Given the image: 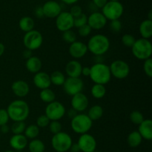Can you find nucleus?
I'll list each match as a JSON object with an SVG mask.
<instances>
[{"label": "nucleus", "mask_w": 152, "mask_h": 152, "mask_svg": "<svg viewBox=\"0 0 152 152\" xmlns=\"http://www.w3.org/2000/svg\"><path fill=\"white\" fill-rule=\"evenodd\" d=\"M6 110L10 120L13 122H25L30 114L29 105L22 99L12 101Z\"/></svg>", "instance_id": "nucleus-1"}, {"label": "nucleus", "mask_w": 152, "mask_h": 152, "mask_svg": "<svg viewBox=\"0 0 152 152\" xmlns=\"http://www.w3.org/2000/svg\"><path fill=\"white\" fill-rule=\"evenodd\" d=\"M88 50L96 56H101L108 51L111 46L110 40L103 34H95L89 39L86 45Z\"/></svg>", "instance_id": "nucleus-2"}, {"label": "nucleus", "mask_w": 152, "mask_h": 152, "mask_svg": "<svg viewBox=\"0 0 152 152\" xmlns=\"http://www.w3.org/2000/svg\"><path fill=\"white\" fill-rule=\"evenodd\" d=\"M94 84L105 86L111 79V74L108 65L103 62H96L91 67V74L89 76Z\"/></svg>", "instance_id": "nucleus-3"}, {"label": "nucleus", "mask_w": 152, "mask_h": 152, "mask_svg": "<svg viewBox=\"0 0 152 152\" xmlns=\"http://www.w3.org/2000/svg\"><path fill=\"white\" fill-rule=\"evenodd\" d=\"M132 54L139 60L145 61L151 58L152 55V44L149 39L140 38L136 39L132 47Z\"/></svg>", "instance_id": "nucleus-4"}, {"label": "nucleus", "mask_w": 152, "mask_h": 152, "mask_svg": "<svg viewBox=\"0 0 152 152\" xmlns=\"http://www.w3.org/2000/svg\"><path fill=\"white\" fill-rule=\"evenodd\" d=\"M93 126V122L91 121L88 116L86 114H77L74 117L71 119V127L73 132L78 134H84L88 133Z\"/></svg>", "instance_id": "nucleus-5"}, {"label": "nucleus", "mask_w": 152, "mask_h": 152, "mask_svg": "<svg viewBox=\"0 0 152 152\" xmlns=\"http://www.w3.org/2000/svg\"><path fill=\"white\" fill-rule=\"evenodd\" d=\"M73 144L71 135L64 132L53 134L51 138V145L56 152H67Z\"/></svg>", "instance_id": "nucleus-6"}, {"label": "nucleus", "mask_w": 152, "mask_h": 152, "mask_svg": "<svg viewBox=\"0 0 152 152\" xmlns=\"http://www.w3.org/2000/svg\"><path fill=\"white\" fill-rule=\"evenodd\" d=\"M124 12V7L120 1H108L102 8L101 13L107 20L112 21L120 19Z\"/></svg>", "instance_id": "nucleus-7"}, {"label": "nucleus", "mask_w": 152, "mask_h": 152, "mask_svg": "<svg viewBox=\"0 0 152 152\" xmlns=\"http://www.w3.org/2000/svg\"><path fill=\"white\" fill-rule=\"evenodd\" d=\"M43 43V37L37 30H32L25 33L23 37V44L25 48L31 50H38Z\"/></svg>", "instance_id": "nucleus-8"}, {"label": "nucleus", "mask_w": 152, "mask_h": 152, "mask_svg": "<svg viewBox=\"0 0 152 152\" xmlns=\"http://www.w3.org/2000/svg\"><path fill=\"white\" fill-rule=\"evenodd\" d=\"M109 68L111 77H114L117 80H124L127 78L131 71L129 64L121 59L113 61L109 65Z\"/></svg>", "instance_id": "nucleus-9"}, {"label": "nucleus", "mask_w": 152, "mask_h": 152, "mask_svg": "<svg viewBox=\"0 0 152 152\" xmlns=\"http://www.w3.org/2000/svg\"><path fill=\"white\" fill-rule=\"evenodd\" d=\"M66 114V109L62 103L58 101H53L48 104L45 111V114L50 121H59Z\"/></svg>", "instance_id": "nucleus-10"}, {"label": "nucleus", "mask_w": 152, "mask_h": 152, "mask_svg": "<svg viewBox=\"0 0 152 152\" xmlns=\"http://www.w3.org/2000/svg\"><path fill=\"white\" fill-rule=\"evenodd\" d=\"M63 90L68 96H73L74 95L81 93L84 88V83L80 77H68L65 79L63 84Z\"/></svg>", "instance_id": "nucleus-11"}, {"label": "nucleus", "mask_w": 152, "mask_h": 152, "mask_svg": "<svg viewBox=\"0 0 152 152\" xmlns=\"http://www.w3.org/2000/svg\"><path fill=\"white\" fill-rule=\"evenodd\" d=\"M56 27L61 32L72 30L74 28V17L69 11H62L56 18Z\"/></svg>", "instance_id": "nucleus-12"}, {"label": "nucleus", "mask_w": 152, "mask_h": 152, "mask_svg": "<svg viewBox=\"0 0 152 152\" xmlns=\"http://www.w3.org/2000/svg\"><path fill=\"white\" fill-rule=\"evenodd\" d=\"M77 143L82 152H94L97 145L94 137L88 133L80 135Z\"/></svg>", "instance_id": "nucleus-13"}, {"label": "nucleus", "mask_w": 152, "mask_h": 152, "mask_svg": "<svg viewBox=\"0 0 152 152\" xmlns=\"http://www.w3.org/2000/svg\"><path fill=\"white\" fill-rule=\"evenodd\" d=\"M107 19L101 12H94L88 16V25L92 30L99 31L105 28L107 24Z\"/></svg>", "instance_id": "nucleus-14"}, {"label": "nucleus", "mask_w": 152, "mask_h": 152, "mask_svg": "<svg viewBox=\"0 0 152 152\" xmlns=\"http://www.w3.org/2000/svg\"><path fill=\"white\" fill-rule=\"evenodd\" d=\"M88 98L86 94L81 92L71 96V108L77 112H83L88 107Z\"/></svg>", "instance_id": "nucleus-15"}, {"label": "nucleus", "mask_w": 152, "mask_h": 152, "mask_svg": "<svg viewBox=\"0 0 152 152\" xmlns=\"http://www.w3.org/2000/svg\"><path fill=\"white\" fill-rule=\"evenodd\" d=\"M42 8L44 16L50 19H56L59 13L62 11L60 4L57 1L53 0H50L45 3L42 6Z\"/></svg>", "instance_id": "nucleus-16"}, {"label": "nucleus", "mask_w": 152, "mask_h": 152, "mask_svg": "<svg viewBox=\"0 0 152 152\" xmlns=\"http://www.w3.org/2000/svg\"><path fill=\"white\" fill-rule=\"evenodd\" d=\"M88 48L86 44L80 41H75L70 45L68 52L71 57L74 59H81L88 53Z\"/></svg>", "instance_id": "nucleus-17"}, {"label": "nucleus", "mask_w": 152, "mask_h": 152, "mask_svg": "<svg viewBox=\"0 0 152 152\" xmlns=\"http://www.w3.org/2000/svg\"><path fill=\"white\" fill-rule=\"evenodd\" d=\"M33 82L36 87L40 90L49 88L51 86L50 75L44 71H39L34 74Z\"/></svg>", "instance_id": "nucleus-18"}, {"label": "nucleus", "mask_w": 152, "mask_h": 152, "mask_svg": "<svg viewBox=\"0 0 152 152\" xmlns=\"http://www.w3.org/2000/svg\"><path fill=\"white\" fill-rule=\"evenodd\" d=\"M11 90L16 96L20 98L28 96L30 92V86L25 80H19L14 81L11 85Z\"/></svg>", "instance_id": "nucleus-19"}, {"label": "nucleus", "mask_w": 152, "mask_h": 152, "mask_svg": "<svg viewBox=\"0 0 152 152\" xmlns=\"http://www.w3.org/2000/svg\"><path fill=\"white\" fill-rule=\"evenodd\" d=\"M9 144L13 150L21 151L28 146V140L22 134H13L9 140Z\"/></svg>", "instance_id": "nucleus-20"}, {"label": "nucleus", "mask_w": 152, "mask_h": 152, "mask_svg": "<svg viewBox=\"0 0 152 152\" xmlns=\"http://www.w3.org/2000/svg\"><path fill=\"white\" fill-rule=\"evenodd\" d=\"M82 68H83L82 64L79 61L74 59V60L69 61L67 63L65 66V72L68 77L77 78V77H81Z\"/></svg>", "instance_id": "nucleus-21"}, {"label": "nucleus", "mask_w": 152, "mask_h": 152, "mask_svg": "<svg viewBox=\"0 0 152 152\" xmlns=\"http://www.w3.org/2000/svg\"><path fill=\"white\" fill-rule=\"evenodd\" d=\"M138 132L142 139L146 140H152V120L150 119L144 120L138 127Z\"/></svg>", "instance_id": "nucleus-22"}, {"label": "nucleus", "mask_w": 152, "mask_h": 152, "mask_svg": "<svg viewBox=\"0 0 152 152\" xmlns=\"http://www.w3.org/2000/svg\"><path fill=\"white\" fill-rule=\"evenodd\" d=\"M25 67L30 73L35 74L41 71L42 63L41 59L38 56H32L31 58L26 59Z\"/></svg>", "instance_id": "nucleus-23"}, {"label": "nucleus", "mask_w": 152, "mask_h": 152, "mask_svg": "<svg viewBox=\"0 0 152 152\" xmlns=\"http://www.w3.org/2000/svg\"><path fill=\"white\" fill-rule=\"evenodd\" d=\"M140 34L143 39H149L152 37V21L149 19L143 20L140 25Z\"/></svg>", "instance_id": "nucleus-24"}, {"label": "nucleus", "mask_w": 152, "mask_h": 152, "mask_svg": "<svg viewBox=\"0 0 152 152\" xmlns=\"http://www.w3.org/2000/svg\"><path fill=\"white\" fill-rule=\"evenodd\" d=\"M19 27L23 32L27 33L34 29L35 22L31 16H23L19 21Z\"/></svg>", "instance_id": "nucleus-25"}, {"label": "nucleus", "mask_w": 152, "mask_h": 152, "mask_svg": "<svg viewBox=\"0 0 152 152\" xmlns=\"http://www.w3.org/2000/svg\"><path fill=\"white\" fill-rule=\"evenodd\" d=\"M104 110L102 107L99 105H94L89 108L87 115L91 120V121L94 122L102 118Z\"/></svg>", "instance_id": "nucleus-26"}, {"label": "nucleus", "mask_w": 152, "mask_h": 152, "mask_svg": "<svg viewBox=\"0 0 152 152\" xmlns=\"http://www.w3.org/2000/svg\"><path fill=\"white\" fill-rule=\"evenodd\" d=\"M142 138L137 131L132 132L127 137V142L132 148H137L142 143Z\"/></svg>", "instance_id": "nucleus-27"}, {"label": "nucleus", "mask_w": 152, "mask_h": 152, "mask_svg": "<svg viewBox=\"0 0 152 152\" xmlns=\"http://www.w3.org/2000/svg\"><path fill=\"white\" fill-rule=\"evenodd\" d=\"M39 97L43 102L47 104L56 101V94L54 91L51 90L50 88L41 90L39 93Z\"/></svg>", "instance_id": "nucleus-28"}, {"label": "nucleus", "mask_w": 152, "mask_h": 152, "mask_svg": "<svg viewBox=\"0 0 152 152\" xmlns=\"http://www.w3.org/2000/svg\"><path fill=\"white\" fill-rule=\"evenodd\" d=\"M29 152H44L45 151V145L42 140L39 139L31 140L28 144Z\"/></svg>", "instance_id": "nucleus-29"}, {"label": "nucleus", "mask_w": 152, "mask_h": 152, "mask_svg": "<svg viewBox=\"0 0 152 152\" xmlns=\"http://www.w3.org/2000/svg\"><path fill=\"white\" fill-rule=\"evenodd\" d=\"M50 79L51 84L56 86H63L66 78H65V74L62 71H54L50 75Z\"/></svg>", "instance_id": "nucleus-30"}, {"label": "nucleus", "mask_w": 152, "mask_h": 152, "mask_svg": "<svg viewBox=\"0 0 152 152\" xmlns=\"http://www.w3.org/2000/svg\"><path fill=\"white\" fill-rule=\"evenodd\" d=\"M91 94L95 99H102L105 96V94H106L105 86L104 85L94 84L91 89Z\"/></svg>", "instance_id": "nucleus-31"}, {"label": "nucleus", "mask_w": 152, "mask_h": 152, "mask_svg": "<svg viewBox=\"0 0 152 152\" xmlns=\"http://www.w3.org/2000/svg\"><path fill=\"white\" fill-rule=\"evenodd\" d=\"M39 128L36 124H31L26 126V129H25L23 134L26 137V138L28 140H34L37 139V137L39 134Z\"/></svg>", "instance_id": "nucleus-32"}, {"label": "nucleus", "mask_w": 152, "mask_h": 152, "mask_svg": "<svg viewBox=\"0 0 152 152\" xmlns=\"http://www.w3.org/2000/svg\"><path fill=\"white\" fill-rule=\"evenodd\" d=\"M25 129L26 125L25 122H13L10 127V130L13 134H24Z\"/></svg>", "instance_id": "nucleus-33"}, {"label": "nucleus", "mask_w": 152, "mask_h": 152, "mask_svg": "<svg viewBox=\"0 0 152 152\" xmlns=\"http://www.w3.org/2000/svg\"><path fill=\"white\" fill-rule=\"evenodd\" d=\"M129 118H130L131 122L133 124L137 125V126H139L145 120L143 117V114L140 111H137V110L133 111L131 113L130 116H129Z\"/></svg>", "instance_id": "nucleus-34"}, {"label": "nucleus", "mask_w": 152, "mask_h": 152, "mask_svg": "<svg viewBox=\"0 0 152 152\" xmlns=\"http://www.w3.org/2000/svg\"><path fill=\"white\" fill-rule=\"evenodd\" d=\"M62 39L68 44H72L75 41H77V34L72 30L66 31L62 32Z\"/></svg>", "instance_id": "nucleus-35"}, {"label": "nucleus", "mask_w": 152, "mask_h": 152, "mask_svg": "<svg viewBox=\"0 0 152 152\" xmlns=\"http://www.w3.org/2000/svg\"><path fill=\"white\" fill-rule=\"evenodd\" d=\"M88 23V16L85 13H82L77 17L74 18V27L79 28Z\"/></svg>", "instance_id": "nucleus-36"}, {"label": "nucleus", "mask_w": 152, "mask_h": 152, "mask_svg": "<svg viewBox=\"0 0 152 152\" xmlns=\"http://www.w3.org/2000/svg\"><path fill=\"white\" fill-rule=\"evenodd\" d=\"M135 41H136V39L132 34H126L122 37V42L124 45L126 47L130 48H132V47L133 46V45L134 44Z\"/></svg>", "instance_id": "nucleus-37"}, {"label": "nucleus", "mask_w": 152, "mask_h": 152, "mask_svg": "<svg viewBox=\"0 0 152 152\" xmlns=\"http://www.w3.org/2000/svg\"><path fill=\"white\" fill-rule=\"evenodd\" d=\"M48 127L50 133H52L53 134H56L62 132V123L59 121H50Z\"/></svg>", "instance_id": "nucleus-38"}, {"label": "nucleus", "mask_w": 152, "mask_h": 152, "mask_svg": "<svg viewBox=\"0 0 152 152\" xmlns=\"http://www.w3.org/2000/svg\"><path fill=\"white\" fill-rule=\"evenodd\" d=\"M50 120L48 118L47 116L45 114H42L37 117V121H36V125L38 126L39 128H45L48 127L50 124Z\"/></svg>", "instance_id": "nucleus-39"}, {"label": "nucleus", "mask_w": 152, "mask_h": 152, "mask_svg": "<svg viewBox=\"0 0 152 152\" xmlns=\"http://www.w3.org/2000/svg\"><path fill=\"white\" fill-rule=\"evenodd\" d=\"M122 28H123V25H122V22L120 19L110 21L109 28L112 32L119 33L121 31Z\"/></svg>", "instance_id": "nucleus-40"}, {"label": "nucleus", "mask_w": 152, "mask_h": 152, "mask_svg": "<svg viewBox=\"0 0 152 152\" xmlns=\"http://www.w3.org/2000/svg\"><path fill=\"white\" fill-rule=\"evenodd\" d=\"M143 71L147 77H152V59L151 58L144 61Z\"/></svg>", "instance_id": "nucleus-41"}, {"label": "nucleus", "mask_w": 152, "mask_h": 152, "mask_svg": "<svg viewBox=\"0 0 152 152\" xmlns=\"http://www.w3.org/2000/svg\"><path fill=\"white\" fill-rule=\"evenodd\" d=\"M92 29L88 24L78 28V34L81 37H87L91 34Z\"/></svg>", "instance_id": "nucleus-42"}, {"label": "nucleus", "mask_w": 152, "mask_h": 152, "mask_svg": "<svg viewBox=\"0 0 152 152\" xmlns=\"http://www.w3.org/2000/svg\"><path fill=\"white\" fill-rule=\"evenodd\" d=\"M9 120H10V118H9L7 110L4 108L0 109V126L7 125Z\"/></svg>", "instance_id": "nucleus-43"}, {"label": "nucleus", "mask_w": 152, "mask_h": 152, "mask_svg": "<svg viewBox=\"0 0 152 152\" xmlns=\"http://www.w3.org/2000/svg\"><path fill=\"white\" fill-rule=\"evenodd\" d=\"M69 13H71V15L74 18L77 17V16H79L80 15H81L83 13V9H82V7L80 5L74 4L71 7V10H70Z\"/></svg>", "instance_id": "nucleus-44"}, {"label": "nucleus", "mask_w": 152, "mask_h": 152, "mask_svg": "<svg viewBox=\"0 0 152 152\" xmlns=\"http://www.w3.org/2000/svg\"><path fill=\"white\" fill-rule=\"evenodd\" d=\"M108 0H92V3L96 6L97 8L102 9L105 5Z\"/></svg>", "instance_id": "nucleus-45"}, {"label": "nucleus", "mask_w": 152, "mask_h": 152, "mask_svg": "<svg viewBox=\"0 0 152 152\" xmlns=\"http://www.w3.org/2000/svg\"><path fill=\"white\" fill-rule=\"evenodd\" d=\"M34 14H35V16L37 18H39V19L44 17V13H43V10L42 7H37L35 9V10H34Z\"/></svg>", "instance_id": "nucleus-46"}, {"label": "nucleus", "mask_w": 152, "mask_h": 152, "mask_svg": "<svg viewBox=\"0 0 152 152\" xmlns=\"http://www.w3.org/2000/svg\"><path fill=\"white\" fill-rule=\"evenodd\" d=\"M91 74V68L90 67H83L82 68V74L81 75L84 77H89Z\"/></svg>", "instance_id": "nucleus-47"}, {"label": "nucleus", "mask_w": 152, "mask_h": 152, "mask_svg": "<svg viewBox=\"0 0 152 152\" xmlns=\"http://www.w3.org/2000/svg\"><path fill=\"white\" fill-rule=\"evenodd\" d=\"M22 55H23V57L26 59H29V58H31V56H33L32 51L28 50V49H25V50L23 51V53H22Z\"/></svg>", "instance_id": "nucleus-48"}, {"label": "nucleus", "mask_w": 152, "mask_h": 152, "mask_svg": "<svg viewBox=\"0 0 152 152\" xmlns=\"http://www.w3.org/2000/svg\"><path fill=\"white\" fill-rule=\"evenodd\" d=\"M10 129L8 126L7 125H4L2 126H0V132H1L2 134H7L10 132Z\"/></svg>", "instance_id": "nucleus-49"}, {"label": "nucleus", "mask_w": 152, "mask_h": 152, "mask_svg": "<svg viewBox=\"0 0 152 152\" xmlns=\"http://www.w3.org/2000/svg\"><path fill=\"white\" fill-rule=\"evenodd\" d=\"M70 151L71 152H80V148H79L77 143H75V144L73 143L72 145H71V148H70Z\"/></svg>", "instance_id": "nucleus-50"}, {"label": "nucleus", "mask_w": 152, "mask_h": 152, "mask_svg": "<svg viewBox=\"0 0 152 152\" xmlns=\"http://www.w3.org/2000/svg\"><path fill=\"white\" fill-rule=\"evenodd\" d=\"M61 1L63 3H65V4H68V5H74L79 0H61Z\"/></svg>", "instance_id": "nucleus-51"}, {"label": "nucleus", "mask_w": 152, "mask_h": 152, "mask_svg": "<svg viewBox=\"0 0 152 152\" xmlns=\"http://www.w3.org/2000/svg\"><path fill=\"white\" fill-rule=\"evenodd\" d=\"M68 117H69L71 119H72L73 117H74L76 115H77V111H74V109H72V108H71V109L68 112Z\"/></svg>", "instance_id": "nucleus-52"}, {"label": "nucleus", "mask_w": 152, "mask_h": 152, "mask_svg": "<svg viewBox=\"0 0 152 152\" xmlns=\"http://www.w3.org/2000/svg\"><path fill=\"white\" fill-rule=\"evenodd\" d=\"M4 50H5V47H4V44L1 42H0V57L4 54Z\"/></svg>", "instance_id": "nucleus-53"}, {"label": "nucleus", "mask_w": 152, "mask_h": 152, "mask_svg": "<svg viewBox=\"0 0 152 152\" xmlns=\"http://www.w3.org/2000/svg\"><path fill=\"white\" fill-rule=\"evenodd\" d=\"M148 18L147 19H149V20H151L152 21V10H151L149 11V13H148Z\"/></svg>", "instance_id": "nucleus-54"}, {"label": "nucleus", "mask_w": 152, "mask_h": 152, "mask_svg": "<svg viewBox=\"0 0 152 152\" xmlns=\"http://www.w3.org/2000/svg\"><path fill=\"white\" fill-rule=\"evenodd\" d=\"M4 152H15V151H13V150H7V151H5Z\"/></svg>", "instance_id": "nucleus-55"}, {"label": "nucleus", "mask_w": 152, "mask_h": 152, "mask_svg": "<svg viewBox=\"0 0 152 152\" xmlns=\"http://www.w3.org/2000/svg\"><path fill=\"white\" fill-rule=\"evenodd\" d=\"M109 1H118L119 0H109Z\"/></svg>", "instance_id": "nucleus-56"}, {"label": "nucleus", "mask_w": 152, "mask_h": 152, "mask_svg": "<svg viewBox=\"0 0 152 152\" xmlns=\"http://www.w3.org/2000/svg\"><path fill=\"white\" fill-rule=\"evenodd\" d=\"M94 152H100V151H94Z\"/></svg>", "instance_id": "nucleus-57"}, {"label": "nucleus", "mask_w": 152, "mask_h": 152, "mask_svg": "<svg viewBox=\"0 0 152 152\" xmlns=\"http://www.w3.org/2000/svg\"><path fill=\"white\" fill-rule=\"evenodd\" d=\"M0 137H1V132H0Z\"/></svg>", "instance_id": "nucleus-58"}]
</instances>
